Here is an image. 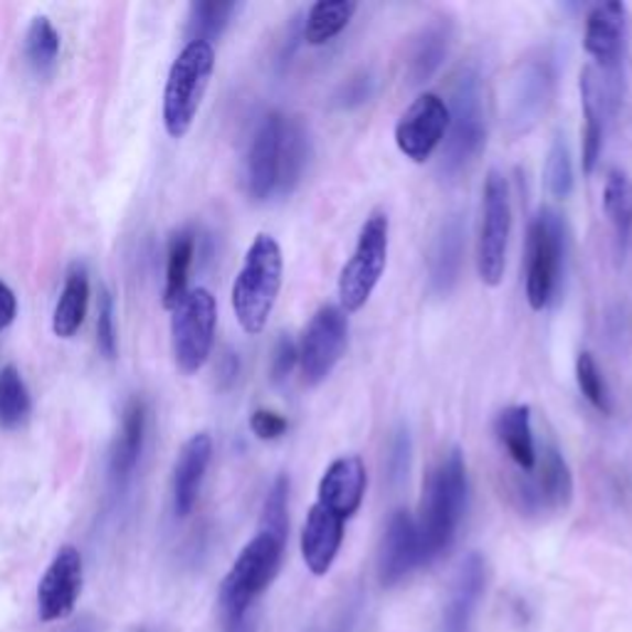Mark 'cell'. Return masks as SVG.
Segmentation results:
<instances>
[{
    "label": "cell",
    "instance_id": "obj_7",
    "mask_svg": "<svg viewBox=\"0 0 632 632\" xmlns=\"http://www.w3.org/2000/svg\"><path fill=\"white\" fill-rule=\"evenodd\" d=\"M390 223L383 211L371 213L358 233L354 255L339 275V302L344 314L364 309L388 263Z\"/></svg>",
    "mask_w": 632,
    "mask_h": 632
},
{
    "label": "cell",
    "instance_id": "obj_48",
    "mask_svg": "<svg viewBox=\"0 0 632 632\" xmlns=\"http://www.w3.org/2000/svg\"><path fill=\"white\" fill-rule=\"evenodd\" d=\"M139 632H149V630H139Z\"/></svg>",
    "mask_w": 632,
    "mask_h": 632
},
{
    "label": "cell",
    "instance_id": "obj_46",
    "mask_svg": "<svg viewBox=\"0 0 632 632\" xmlns=\"http://www.w3.org/2000/svg\"><path fill=\"white\" fill-rule=\"evenodd\" d=\"M67 632H97V625H95V620H92V618H82Z\"/></svg>",
    "mask_w": 632,
    "mask_h": 632
},
{
    "label": "cell",
    "instance_id": "obj_14",
    "mask_svg": "<svg viewBox=\"0 0 632 632\" xmlns=\"http://www.w3.org/2000/svg\"><path fill=\"white\" fill-rule=\"evenodd\" d=\"M448 124L450 109L444 99L432 95V92H425L400 114L396 124V147L410 161H428L448 133Z\"/></svg>",
    "mask_w": 632,
    "mask_h": 632
},
{
    "label": "cell",
    "instance_id": "obj_45",
    "mask_svg": "<svg viewBox=\"0 0 632 632\" xmlns=\"http://www.w3.org/2000/svg\"><path fill=\"white\" fill-rule=\"evenodd\" d=\"M227 632H257V625H255V620L250 615H245L240 623H235L231 628H225Z\"/></svg>",
    "mask_w": 632,
    "mask_h": 632
},
{
    "label": "cell",
    "instance_id": "obj_31",
    "mask_svg": "<svg viewBox=\"0 0 632 632\" xmlns=\"http://www.w3.org/2000/svg\"><path fill=\"white\" fill-rule=\"evenodd\" d=\"M309 159V139L302 124L297 119H287L285 139H282V161H279V185L277 193H292L297 183L302 181Z\"/></svg>",
    "mask_w": 632,
    "mask_h": 632
},
{
    "label": "cell",
    "instance_id": "obj_30",
    "mask_svg": "<svg viewBox=\"0 0 632 632\" xmlns=\"http://www.w3.org/2000/svg\"><path fill=\"white\" fill-rule=\"evenodd\" d=\"M195 255V237L189 231H181L171 237L169 260H165V287H163V307L173 309L189 294V275Z\"/></svg>",
    "mask_w": 632,
    "mask_h": 632
},
{
    "label": "cell",
    "instance_id": "obj_13",
    "mask_svg": "<svg viewBox=\"0 0 632 632\" xmlns=\"http://www.w3.org/2000/svg\"><path fill=\"white\" fill-rule=\"evenodd\" d=\"M349 321L341 307L326 304L309 321L299 341V371L307 386H319L331 376L346 349Z\"/></svg>",
    "mask_w": 632,
    "mask_h": 632
},
{
    "label": "cell",
    "instance_id": "obj_44",
    "mask_svg": "<svg viewBox=\"0 0 632 632\" xmlns=\"http://www.w3.org/2000/svg\"><path fill=\"white\" fill-rule=\"evenodd\" d=\"M237 371H240V361H237L235 354H225L223 356V368H221V378H223V388L231 386L235 381Z\"/></svg>",
    "mask_w": 632,
    "mask_h": 632
},
{
    "label": "cell",
    "instance_id": "obj_23",
    "mask_svg": "<svg viewBox=\"0 0 632 632\" xmlns=\"http://www.w3.org/2000/svg\"><path fill=\"white\" fill-rule=\"evenodd\" d=\"M346 519L314 504L302 528V558L314 576H326L344 544Z\"/></svg>",
    "mask_w": 632,
    "mask_h": 632
},
{
    "label": "cell",
    "instance_id": "obj_15",
    "mask_svg": "<svg viewBox=\"0 0 632 632\" xmlns=\"http://www.w3.org/2000/svg\"><path fill=\"white\" fill-rule=\"evenodd\" d=\"M628 10L623 3H600L586 18L583 47L593 60L600 75L608 79L625 82L623 57H625V25Z\"/></svg>",
    "mask_w": 632,
    "mask_h": 632
},
{
    "label": "cell",
    "instance_id": "obj_37",
    "mask_svg": "<svg viewBox=\"0 0 632 632\" xmlns=\"http://www.w3.org/2000/svg\"><path fill=\"white\" fill-rule=\"evenodd\" d=\"M260 532L275 534L285 538L289 534V476L279 474L267 492V500L263 506Z\"/></svg>",
    "mask_w": 632,
    "mask_h": 632
},
{
    "label": "cell",
    "instance_id": "obj_1",
    "mask_svg": "<svg viewBox=\"0 0 632 632\" xmlns=\"http://www.w3.org/2000/svg\"><path fill=\"white\" fill-rule=\"evenodd\" d=\"M468 510V464L460 448H452L430 470L422 486L420 512L416 519L422 564L448 551Z\"/></svg>",
    "mask_w": 632,
    "mask_h": 632
},
{
    "label": "cell",
    "instance_id": "obj_18",
    "mask_svg": "<svg viewBox=\"0 0 632 632\" xmlns=\"http://www.w3.org/2000/svg\"><path fill=\"white\" fill-rule=\"evenodd\" d=\"M418 566H422V558H420L416 519H413L406 510L393 512L378 551L381 583L398 586L400 580H406Z\"/></svg>",
    "mask_w": 632,
    "mask_h": 632
},
{
    "label": "cell",
    "instance_id": "obj_2",
    "mask_svg": "<svg viewBox=\"0 0 632 632\" xmlns=\"http://www.w3.org/2000/svg\"><path fill=\"white\" fill-rule=\"evenodd\" d=\"M282 247L272 235L260 233L247 250L233 285V312L245 334H263L282 289Z\"/></svg>",
    "mask_w": 632,
    "mask_h": 632
},
{
    "label": "cell",
    "instance_id": "obj_38",
    "mask_svg": "<svg viewBox=\"0 0 632 632\" xmlns=\"http://www.w3.org/2000/svg\"><path fill=\"white\" fill-rule=\"evenodd\" d=\"M97 344L107 358L117 356V326H114V302L107 289H101L97 312Z\"/></svg>",
    "mask_w": 632,
    "mask_h": 632
},
{
    "label": "cell",
    "instance_id": "obj_3",
    "mask_svg": "<svg viewBox=\"0 0 632 632\" xmlns=\"http://www.w3.org/2000/svg\"><path fill=\"white\" fill-rule=\"evenodd\" d=\"M448 109L450 124L448 133H444L440 171L450 179V175H458L462 169H468L486 141L480 69L468 65L454 75Z\"/></svg>",
    "mask_w": 632,
    "mask_h": 632
},
{
    "label": "cell",
    "instance_id": "obj_24",
    "mask_svg": "<svg viewBox=\"0 0 632 632\" xmlns=\"http://www.w3.org/2000/svg\"><path fill=\"white\" fill-rule=\"evenodd\" d=\"M452 35L454 28L448 18H432L430 23H425L418 30L408 50L406 75L410 85H422V82H428L442 67L444 57L450 53Z\"/></svg>",
    "mask_w": 632,
    "mask_h": 632
},
{
    "label": "cell",
    "instance_id": "obj_22",
    "mask_svg": "<svg viewBox=\"0 0 632 632\" xmlns=\"http://www.w3.org/2000/svg\"><path fill=\"white\" fill-rule=\"evenodd\" d=\"M213 458V438L208 432H195L183 442L173 470V510L175 516L185 519L199 502L201 486Z\"/></svg>",
    "mask_w": 632,
    "mask_h": 632
},
{
    "label": "cell",
    "instance_id": "obj_43",
    "mask_svg": "<svg viewBox=\"0 0 632 632\" xmlns=\"http://www.w3.org/2000/svg\"><path fill=\"white\" fill-rule=\"evenodd\" d=\"M18 299L6 282H0V329H8L15 321Z\"/></svg>",
    "mask_w": 632,
    "mask_h": 632
},
{
    "label": "cell",
    "instance_id": "obj_47",
    "mask_svg": "<svg viewBox=\"0 0 632 632\" xmlns=\"http://www.w3.org/2000/svg\"><path fill=\"white\" fill-rule=\"evenodd\" d=\"M336 632H349V625H346V628H344V625H341V628H339Z\"/></svg>",
    "mask_w": 632,
    "mask_h": 632
},
{
    "label": "cell",
    "instance_id": "obj_32",
    "mask_svg": "<svg viewBox=\"0 0 632 632\" xmlns=\"http://www.w3.org/2000/svg\"><path fill=\"white\" fill-rule=\"evenodd\" d=\"M30 416V393L15 366L0 368V428L15 430Z\"/></svg>",
    "mask_w": 632,
    "mask_h": 632
},
{
    "label": "cell",
    "instance_id": "obj_19",
    "mask_svg": "<svg viewBox=\"0 0 632 632\" xmlns=\"http://www.w3.org/2000/svg\"><path fill=\"white\" fill-rule=\"evenodd\" d=\"M366 482L364 460L358 454H344V458L331 462L321 476L317 504L349 522L364 504Z\"/></svg>",
    "mask_w": 632,
    "mask_h": 632
},
{
    "label": "cell",
    "instance_id": "obj_39",
    "mask_svg": "<svg viewBox=\"0 0 632 632\" xmlns=\"http://www.w3.org/2000/svg\"><path fill=\"white\" fill-rule=\"evenodd\" d=\"M299 364V349L289 336H282L277 341L275 354H272V366H269V373H272L275 383H282L289 373L294 371Z\"/></svg>",
    "mask_w": 632,
    "mask_h": 632
},
{
    "label": "cell",
    "instance_id": "obj_4",
    "mask_svg": "<svg viewBox=\"0 0 632 632\" xmlns=\"http://www.w3.org/2000/svg\"><path fill=\"white\" fill-rule=\"evenodd\" d=\"M285 544V538L275 534L257 532L240 556L235 558L233 568L223 578L221 596H217L225 628L240 623L255 598H260L272 583L279 566H282Z\"/></svg>",
    "mask_w": 632,
    "mask_h": 632
},
{
    "label": "cell",
    "instance_id": "obj_12",
    "mask_svg": "<svg viewBox=\"0 0 632 632\" xmlns=\"http://www.w3.org/2000/svg\"><path fill=\"white\" fill-rule=\"evenodd\" d=\"M625 82L600 75L596 67L580 72V107H583V173H593L603 153L608 124L618 117L623 105Z\"/></svg>",
    "mask_w": 632,
    "mask_h": 632
},
{
    "label": "cell",
    "instance_id": "obj_6",
    "mask_svg": "<svg viewBox=\"0 0 632 632\" xmlns=\"http://www.w3.org/2000/svg\"><path fill=\"white\" fill-rule=\"evenodd\" d=\"M566 231L561 215L551 208H542L528 225L526 235V302L534 312L554 302L561 285Z\"/></svg>",
    "mask_w": 632,
    "mask_h": 632
},
{
    "label": "cell",
    "instance_id": "obj_41",
    "mask_svg": "<svg viewBox=\"0 0 632 632\" xmlns=\"http://www.w3.org/2000/svg\"><path fill=\"white\" fill-rule=\"evenodd\" d=\"M388 472L393 480H400L403 474L408 472V462H410V438H408V430H398L396 438L390 442V450H388Z\"/></svg>",
    "mask_w": 632,
    "mask_h": 632
},
{
    "label": "cell",
    "instance_id": "obj_33",
    "mask_svg": "<svg viewBox=\"0 0 632 632\" xmlns=\"http://www.w3.org/2000/svg\"><path fill=\"white\" fill-rule=\"evenodd\" d=\"M57 55H60V33L55 30V25L43 15L35 18L25 35V57L30 62V67L43 75V72L55 67Z\"/></svg>",
    "mask_w": 632,
    "mask_h": 632
},
{
    "label": "cell",
    "instance_id": "obj_40",
    "mask_svg": "<svg viewBox=\"0 0 632 632\" xmlns=\"http://www.w3.org/2000/svg\"><path fill=\"white\" fill-rule=\"evenodd\" d=\"M250 430L260 440H279L287 432V418L275 410H255L250 416Z\"/></svg>",
    "mask_w": 632,
    "mask_h": 632
},
{
    "label": "cell",
    "instance_id": "obj_34",
    "mask_svg": "<svg viewBox=\"0 0 632 632\" xmlns=\"http://www.w3.org/2000/svg\"><path fill=\"white\" fill-rule=\"evenodd\" d=\"M235 10H237V3H215V0H201V3H193L191 20H189L191 40H203V43L213 45V40L221 38L227 23H231Z\"/></svg>",
    "mask_w": 632,
    "mask_h": 632
},
{
    "label": "cell",
    "instance_id": "obj_11",
    "mask_svg": "<svg viewBox=\"0 0 632 632\" xmlns=\"http://www.w3.org/2000/svg\"><path fill=\"white\" fill-rule=\"evenodd\" d=\"M512 500L522 514L566 510L574 500V474L556 442H546L534 472H522L512 482Z\"/></svg>",
    "mask_w": 632,
    "mask_h": 632
},
{
    "label": "cell",
    "instance_id": "obj_35",
    "mask_svg": "<svg viewBox=\"0 0 632 632\" xmlns=\"http://www.w3.org/2000/svg\"><path fill=\"white\" fill-rule=\"evenodd\" d=\"M544 181L548 193L558 201H566L568 195L574 193V161H571V149L564 137H556L551 149H548L546 165H544Z\"/></svg>",
    "mask_w": 632,
    "mask_h": 632
},
{
    "label": "cell",
    "instance_id": "obj_26",
    "mask_svg": "<svg viewBox=\"0 0 632 632\" xmlns=\"http://www.w3.org/2000/svg\"><path fill=\"white\" fill-rule=\"evenodd\" d=\"M89 307V277L87 269L75 265L65 277V287H62L55 317H53V331L60 339H72L85 324Z\"/></svg>",
    "mask_w": 632,
    "mask_h": 632
},
{
    "label": "cell",
    "instance_id": "obj_28",
    "mask_svg": "<svg viewBox=\"0 0 632 632\" xmlns=\"http://www.w3.org/2000/svg\"><path fill=\"white\" fill-rule=\"evenodd\" d=\"M143 432H147V408H143V400L133 398L124 410L121 432L111 454V472L117 480H127L137 468L143 448Z\"/></svg>",
    "mask_w": 632,
    "mask_h": 632
},
{
    "label": "cell",
    "instance_id": "obj_36",
    "mask_svg": "<svg viewBox=\"0 0 632 632\" xmlns=\"http://www.w3.org/2000/svg\"><path fill=\"white\" fill-rule=\"evenodd\" d=\"M576 381H578L580 393H583V398L598 413H603V416H610V413H613L608 383L603 378V373H600L598 361L593 358V354H588V351L578 354L576 358Z\"/></svg>",
    "mask_w": 632,
    "mask_h": 632
},
{
    "label": "cell",
    "instance_id": "obj_42",
    "mask_svg": "<svg viewBox=\"0 0 632 632\" xmlns=\"http://www.w3.org/2000/svg\"><path fill=\"white\" fill-rule=\"evenodd\" d=\"M373 92V79L368 75H358V77H351L344 87L339 92V105L341 107H356V105H364L368 101Z\"/></svg>",
    "mask_w": 632,
    "mask_h": 632
},
{
    "label": "cell",
    "instance_id": "obj_8",
    "mask_svg": "<svg viewBox=\"0 0 632 632\" xmlns=\"http://www.w3.org/2000/svg\"><path fill=\"white\" fill-rule=\"evenodd\" d=\"M512 235L510 183L500 171H490L482 193V225L476 237V272L486 287H500L506 269Z\"/></svg>",
    "mask_w": 632,
    "mask_h": 632
},
{
    "label": "cell",
    "instance_id": "obj_9",
    "mask_svg": "<svg viewBox=\"0 0 632 632\" xmlns=\"http://www.w3.org/2000/svg\"><path fill=\"white\" fill-rule=\"evenodd\" d=\"M217 304L208 289H191L173 309L171 317V344L175 366L185 376L199 373L208 361L215 341Z\"/></svg>",
    "mask_w": 632,
    "mask_h": 632
},
{
    "label": "cell",
    "instance_id": "obj_20",
    "mask_svg": "<svg viewBox=\"0 0 632 632\" xmlns=\"http://www.w3.org/2000/svg\"><path fill=\"white\" fill-rule=\"evenodd\" d=\"M464 227L462 215H448L435 233L428 250V285L430 292L438 297H448L458 285L464 260Z\"/></svg>",
    "mask_w": 632,
    "mask_h": 632
},
{
    "label": "cell",
    "instance_id": "obj_16",
    "mask_svg": "<svg viewBox=\"0 0 632 632\" xmlns=\"http://www.w3.org/2000/svg\"><path fill=\"white\" fill-rule=\"evenodd\" d=\"M285 124L287 117H282L279 111H269L253 133L245 159V189L253 201H267L269 195L277 193Z\"/></svg>",
    "mask_w": 632,
    "mask_h": 632
},
{
    "label": "cell",
    "instance_id": "obj_25",
    "mask_svg": "<svg viewBox=\"0 0 632 632\" xmlns=\"http://www.w3.org/2000/svg\"><path fill=\"white\" fill-rule=\"evenodd\" d=\"M496 440L510 454V460L522 472H534L536 468V442L532 430V408L528 406H510L496 413L494 420Z\"/></svg>",
    "mask_w": 632,
    "mask_h": 632
},
{
    "label": "cell",
    "instance_id": "obj_10",
    "mask_svg": "<svg viewBox=\"0 0 632 632\" xmlns=\"http://www.w3.org/2000/svg\"><path fill=\"white\" fill-rule=\"evenodd\" d=\"M554 92H556L554 55L536 53L519 62V67H516L512 75V85L510 92H506L504 101V119L514 137L528 133L544 119V114L551 107Z\"/></svg>",
    "mask_w": 632,
    "mask_h": 632
},
{
    "label": "cell",
    "instance_id": "obj_21",
    "mask_svg": "<svg viewBox=\"0 0 632 632\" xmlns=\"http://www.w3.org/2000/svg\"><path fill=\"white\" fill-rule=\"evenodd\" d=\"M486 586V561L482 554H470L454 574L450 598L442 610L440 632H470L472 620Z\"/></svg>",
    "mask_w": 632,
    "mask_h": 632
},
{
    "label": "cell",
    "instance_id": "obj_5",
    "mask_svg": "<svg viewBox=\"0 0 632 632\" xmlns=\"http://www.w3.org/2000/svg\"><path fill=\"white\" fill-rule=\"evenodd\" d=\"M215 69V47L203 40H191L173 60L163 89V127L171 139H183L191 131L208 92Z\"/></svg>",
    "mask_w": 632,
    "mask_h": 632
},
{
    "label": "cell",
    "instance_id": "obj_27",
    "mask_svg": "<svg viewBox=\"0 0 632 632\" xmlns=\"http://www.w3.org/2000/svg\"><path fill=\"white\" fill-rule=\"evenodd\" d=\"M603 211L615 233L618 253L625 255L632 240V179L623 169H610L603 189Z\"/></svg>",
    "mask_w": 632,
    "mask_h": 632
},
{
    "label": "cell",
    "instance_id": "obj_29",
    "mask_svg": "<svg viewBox=\"0 0 632 632\" xmlns=\"http://www.w3.org/2000/svg\"><path fill=\"white\" fill-rule=\"evenodd\" d=\"M358 3L354 0H319L309 8L302 38L307 45H326L336 35L344 33L351 20H354Z\"/></svg>",
    "mask_w": 632,
    "mask_h": 632
},
{
    "label": "cell",
    "instance_id": "obj_17",
    "mask_svg": "<svg viewBox=\"0 0 632 632\" xmlns=\"http://www.w3.org/2000/svg\"><path fill=\"white\" fill-rule=\"evenodd\" d=\"M82 590V554L62 546L38 586V613L43 623L65 620L77 606Z\"/></svg>",
    "mask_w": 632,
    "mask_h": 632
}]
</instances>
